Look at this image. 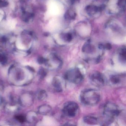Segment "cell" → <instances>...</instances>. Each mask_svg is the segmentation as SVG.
Returning a JSON list of instances; mask_svg holds the SVG:
<instances>
[{
    "label": "cell",
    "mask_w": 126,
    "mask_h": 126,
    "mask_svg": "<svg viewBox=\"0 0 126 126\" xmlns=\"http://www.w3.org/2000/svg\"><path fill=\"white\" fill-rule=\"evenodd\" d=\"M47 74V71L44 68H41L39 71V74L40 77L41 78H43L46 76Z\"/></svg>",
    "instance_id": "cell-11"
},
{
    "label": "cell",
    "mask_w": 126,
    "mask_h": 126,
    "mask_svg": "<svg viewBox=\"0 0 126 126\" xmlns=\"http://www.w3.org/2000/svg\"><path fill=\"white\" fill-rule=\"evenodd\" d=\"M37 97L38 100L42 101L46 99L47 97V94L45 90H39L37 94Z\"/></svg>",
    "instance_id": "cell-9"
},
{
    "label": "cell",
    "mask_w": 126,
    "mask_h": 126,
    "mask_svg": "<svg viewBox=\"0 0 126 126\" xmlns=\"http://www.w3.org/2000/svg\"><path fill=\"white\" fill-rule=\"evenodd\" d=\"M79 108L78 105L75 102H68L64 105L62 112L67 117L73 118L78 114Z\"/></svg>",
    "instance_id": "cell-4"
},
{
    "label": "cell",
    "mask_w": 126,
    "mask_h": 126,
    "mask_svg": "<svg viewBox=\"0 0 126 126\" xmlns=\"http://www.w3.org/2000/svg\"><path fill=\"white\" fill-rule=\"evenodd\" d=\"M61 11L60 5L55 1H51L48 4V11L53 15L59 14Z\"/></svg>",
    "instance_id": "cell-5"
},
{
    "label": "cell",
    "mask_w": 126,
    "mask_h": 126,
    "mask_svg": "<svg viewBox=\"0 0 126 126\" xmlns=\"http://www.w3.org/2000/svg\"><path fill=\"white\" fill-rule=\"evenodd\" d=\"M62 80L58 77H55L52 82V85L54 91L60 92L63 90V83Z\"/></svg>",
    "instance_id": "cell-6"
},
{
    "label": "cell",
    "mask_w": 126,
    "mask_h": 126,
    "mask_svg": "<svg viewBox=\"0 0 126 126\" xmlns=\"http://www.w3.org/2000/svg\"><path fill=\"white\" fill-rule=\"evenodd\" d=\"M51 107L47 104L41 105L38 108V114L41 115H49L51 113Z\"/></svg>",
    "instance_id": "cell-7"
},
{
    "label": "cell",
    "mask_w": 126,
    "mask_h": 126,
    "mask_svg": "<svg viewBox=\"0 0 126 126\" xmlns=\"http://www.w3.org/2000/svg\"><path fill=\"white\" fill-rule=\"evenodd\" d=\"M8 24L9 27L10 29H13L15 27L16 23L14 21L11 20L9 21Z\"/></svg>",
    "instance_id": "cell-12"
},
{
    "label": "cell",
    "mask_w": 126,
    "mask_h": 126,
    "mask_svg": "<svg viewBox=\"0 0 126 126\" xmlns=\"http://www.w3.org/2000/svg\"><path fill=\"white\" fill-rule=\"evenodd\" d=\"M90 80L91 82L94 84H96L100 82V75L98 73H93L91 74L90 76Z\"/></svg>",
    "instance_id": "cell-8"
},
{
    "label": "cell",
    "mask_w": 126,
    "mask_h": 126,
    "mask_svg": "<svg viewBox=\"0 0 126 126\" xmlns=\"http://www.w3.org/2000/svg\"><path fill=\"white\" fill-rule=\"evenodd\" d=\"M99 99L98 94L93 89H86L82 92L80 94V101L86 105H96L98 102Z\"/></svg>",
    "instance_id": "cell-1"
},
{
    "label": "cell",
    "mask_w": 126,
    "mask_h": 126,
    "mask_svg": "<svg viewBox=\"0 0 126 126\" xmlns=\"http://www.w3.org/2000/svg\"><path fill=\"white\" fill-rule=\"evenodd\" d=\"M65 79L69 82L75 84H80L83 81L84 76L80 69L75 67L69 69L65 74Z\"/></svg>",
    "instance_id": "cell-2"
},
{
    "label": "cell",
    "mask_w": 126,
    "mask_h": 126,
    "mask_svg": "<svg viewBox=\"0 0 126 126\" xmlns=\"http://www.w3.org/2000/svg\"><path fill=\"white\" fill-rule=\"evenodd\" d=\"M62 61L59 57L52 54L45 58L44 65L51 70H57L62 66Z\"/></svg>",
    "instance_id": "cell-3"
},
{
    "label": "cell",
    "mask_w": 126,
    "mask_h": 126,
    "mask_svg": "<svg viewBox=\"0 0 126 126\" xmlns=\"http://www.w3.org/2000/svg\"><path fill=\"white\" fill-rule=\"evenodd\" d=\"M83 121L86 124H90L95 122L96 119L93 117L90 116H86L83 118Z\"/></svg>",
    "instance_id": "cell-10"
}]
</instances>
